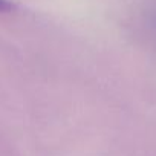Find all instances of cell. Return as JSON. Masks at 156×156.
<instances>
[{
	"label": "cell",
	"instance_id": "obj_1",
	"mask_svg": "<svg viewBox=\"0 0 156 156\" xmlns=\"http://www.w3.org/2000/svg\"><path fill=\"white\" fill-rule=\"evenodd\" d=\"M14 9V5L9 0H0V14H6Z\"/></svg>",
	"mask_w": 156,
	"mask_h": 156
}]
</instances>
